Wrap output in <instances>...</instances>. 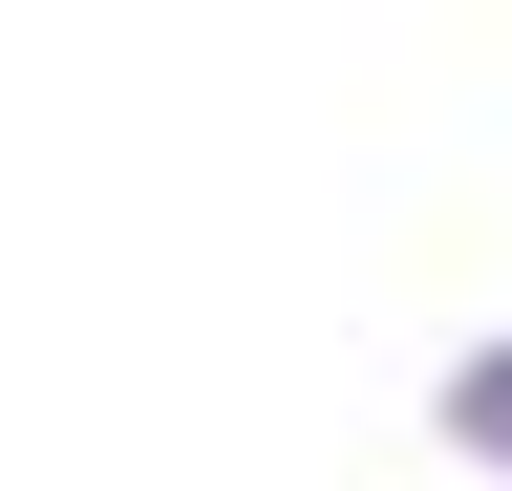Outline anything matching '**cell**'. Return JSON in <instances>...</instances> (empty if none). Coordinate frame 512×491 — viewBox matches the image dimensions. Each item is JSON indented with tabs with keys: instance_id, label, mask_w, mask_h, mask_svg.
<instances>
[{
	"instance_id": "6da1fadb",
	"label": "cell",
	"mask_w": 512,
	"mask_h": 491,
	"mask_svg": "<svg viewBox=\"0 0 512 491\" xmlns=\"http://www.w3.org/2000/svg\"><path fill=\"white\" fill-rule=\"evenodd\" d=\"M470 427H491V449H512V363H491V385H470Z\"/></svg>"
}]
</instances>
